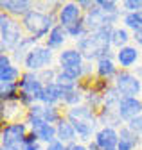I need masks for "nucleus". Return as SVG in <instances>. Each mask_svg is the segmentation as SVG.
<instances>
[{"label": "nucleus", "mask_w": 142, "mask_h": 150, "mask_svg": "<svg viewBox=\"0 0 142 150\" xmlns=\"http://www.w3.org/2000/svg\"><path fill=\"white\" fill-rule=\"evenodd\" d=\"M18 102L29 109L31 105L34 104H40V98H42V93L45 89V84L40 81L38 77V73H34V71H25L22 73V79L18 82Z\"/></svg>", "instance_id": "obj_5"}, {"label": "nucleus", "mask_w": 142, "mask_h": 150, "mask_svg": "<svg viewBox=\"0 0 142 150\" xmlns=\"http://www.w3.org/2000/svg\"><path fill=\"white\" fill-rule=\"evenodd\" d=\"M95 4L99 9H103L106 14H122L124 11L119 7V4L115 0H95Z\"/></svg>", "instance_id": "obj_28"}, {"label": "nucleus", "mask_w": 142, "mask_h": 150, "mask_svg": "<svg viewBox=\"0 0 142 150\" xmlns=\"http://www.w3.org/2000/svg\"><path fill=\"white\" fill-rule=\"evenodd\" d=\"M18 84H7V86H0V100L2 102H16L18 100Z\"/></svg>", "instance_id": "obj_26"}, {"label": "nucleus", "mask_w": 142, "mask_h": 150, "mask_svg": "<svg viewBox=\"0 0 142 150\" xmlns=\"http://www.w3.org/2000/svg\"><path fill=\"white\" fill-rule=\"evenodd\" d=\"M67 150H88V146H86V143L76 141V143H70V145H67Z\"/></svg>", "instance_id": "obj_35"}, {"label": "nucleus", "mask_w": 142, "mask_h": 150, "mask_svg": "<svg viewBox=\"0 0 142 150\" xmlns=\"http://www.w3.org/2000/svg\"><path fill=\"white\" fill-rule=\"evenodd\" d=\"M29 125L25 122L6 123L0 130V143L4 148H20L24 139L29 136Z\"/></svg>", "instance_id": "obj_8"}, {"label": "nucleus", "mask_w": 142, "mask_h": 150, "mask_svg": "<svg viewBox=\"0 0 142 150\" xmlns=\"http://www.w3.org/2000/svg\"><path fill=\"white\" fill-rule=\"evenodd\" d=\"M52 63H54V52L50 48H47L43 43L42 45H36L29 54L27 57L24 59V70L25 71H34L38 73L42 70H47V68H52Z\"/></svg>", "instance_id": "obj_6"}, {"label": "nucleus", "mask_w": 142, "mask_h": 150, "mask_svg": "<svg viewBox=\"0 0 142 150\" xmlns=\"http://www.w3.org/2000/svg\"><path fill=\"white\" fill-rule=\"evenodd\" d=\"M133 45H137L138 48H142V30L133 32Z\"/></svg>", "instance_id": "obj_36"}, {"label": "nucleus", "mask_w": 142, "mask_h": 150, "mask_svg": "<svg viewBox=\"0 0 142 150\" xmlns=\"http://www.w3.org/2000/svg\"><path fill=\"white\" fill-rule=\"evenodd\" d=\"M113 88L120 97H140L142 95V79L131 70H119L113 79Z\"/></svg>", "instance_id": "obj_7"}, {"label": "nucleus", "mask_w": 142, "mask_h": 150, "mask_svg": "<svg viewBox=\"0 0 142 150\" xmlns=\"http://www.w3.org/2000/svg\"><path fill=\"white\" fill-rule=\"evenodd\" d=\"M65 118L74 125L76 132H77V138L81 143H90L97 130L101 129V123H99V118H97V112L86 104H81L77 107H70L65 111Z\"/></svg>", "instance_id": "obj_2"}, {"label": "nucleus", "mask_w": 142, "mask_h": 150, "mask_svg": "<svg viewBox=\"0 0 142 150\" xmlns=\"http://www.w3.org/2000/svg\"><path fill=\"white\" fill-rule=\"evenodd\" d=\"M24 122L29 125L31 134H34L43 145H49L56 139V125H50L40 118H29V116H25Z\"/></svg>", "instance_id": "obj_9"}, {"label": "nucleus", "mask_w": 142, "mask_h": 150, "mask_svg": "<svg viewBox=\"0 0 142 150\" xmlns=\"http://www.w3.org/2000/svg\"><path fill=\"white\" fill-rule=\"evenodd\" d=\"M25 38V30L20 20L9 16L7 13H0V52L11 54L20 41Z\"/></svg>", "instance_id": "obj_4"}, {"label": "nucleus", "mask_w": 142, "mask_h": 150, "mask_svg": "<svg viewBox=\"0 0 142 150\" xmlns=\"http://www.w3.org/2000/svg\"><path fill=\"white\" fill-rule=\"evenodd\" d=\"M67 32H68V38H70V40H74V41L77 43L79 40H83V38L88 34V29H86L85 22H83V20H79L77 23L70 25V27L67 29Z\"/></svg>", "instance_id": "obj_27"}, {"label": "nucleus", "mask_w": 142, "mask_h": 150, "mask_svg": "<svg viewBox=\"0 0 142 150\" xmlns=\"http://www.w3.org/2000/svg\"><path fill=\"white\" fill-rule=\"evenodd\" d=\"M120 25L126 27L131 34L142 30V11H138V13H124Z\"/></svg>", "instance_id": "obj_25"}, {"label": "nucleus", "mask_w": 142, "mask_h": 150, "mask_svg": "<svg viewBox=\"0 0 142 150\" xmlns=\"http://www.w3.org/2000/svg\"><path fill=\"white\" fill-rule=\"evenodd\" d=\"M65 93H67V89L61 88V86L56 84V82L47 84L45 89H43V93H42L40 104H43V105H61Z\"/></svg>", "instance_id": "obj_19"}, {"label": "nucleus", "mask_w": 142, "mask_h": 150, "mask_svg": "<svg viewBox=\"0 0 142 150\" xmlns=\"http://www.w3.org/2000/svg\"><path fill=\"white\" fill-rule=\"evenodd\" d=\"M140 136H137L135 132H131V130L124 125L119 129V146L117 150H137L138 145H140Z\"/></svg>", "instance_id": "obj_21"}, {"label": "nucleus", "mask_w": 142, "mask_h": 150, "mask_svg": "<svg viewBox=\"0 0 142 150\" xmlns=\"http://www.w3.org/2000/svg\"><path fill=\"white\" fill-rule=\"evenodd\" d=\"M24 70H20L18 64H11L6 68H0V86H7V84H18L22 79Z\"/></svg>", "instance_id": "obj_23"}, {"label": "nucleus", "mask_w": 142, "mask_h": 150, "mask_svg": "<svg viewBox=\"0 0 142 150\" xmlns=\"http://www.w3.org/2000/svg\"><path fill=\"white\" fill-rule=\"evenodd\" d=\"M20 23H22L27 36L34 38L36 41H45L49 32L58 25V14L34 7L29 14H25L22 18Z\"/></svg>", "instance_id": "obj_3"}, {"label": "nucleus", "mask_w": 142, "mask_h": 150, "mask_svg": "<svg viewBox=\"0 0 142 150\" xmlns=\"http://www.w3.org/2000/svg\"><path fill=\"white\" fill-rule=\"evenodd\" d=\"M45 150H67V145H65V143H61L60 139H54L52 143L45 145Z\"/></svg>", "instance_id": "obj_34"}, {"label": "nucleus", "mask_w": 142, "mask_h": 150, "mask_svg": "<svg viewBox=\"0 0 142 150\" xmlns=\"http://www.w3.org/2000/svg\"><path fill=\"white\" fill-rule=\"evenodd\" d=\"M86 146H88V150H101V148L97 146V143H95L94 139H92L90 143H86Z\"/></svg>", "instance_id": "obj_37"}, {"label": "nucleus", "mask_w": 142, "mask_h": 150, "mask_svg": "<svg viewBox=\"0 0 142 150\" xmlns=\"http://www.w3.org/2000/svg\"><path fill=\"white\" fill-rule=\"evenodd\" d=\"M83 11L79 7L77 2H63V6L58 11V23L63 25L65 29H68L70 25L77 23L79 20H83Z\"/></svg>", "instance_id": "obj_12"}, {"label": "nucleus", "mask_w": 142, "mask_h": 150, "mask_svg": "<svg viewBox=\"0 0 142 150\" xmlns=\"http://www.w3.org/2000/svg\"><path fill=\"white\" fill-rule=\"evenodd\" d=\"M120 7L124 13H138L142 11V0H122Z\"/></svg>", "instance_id": "obj_31"}, {"label": "nucleus", "mask_w": 142, "mask_h": 150, "mask_svg": "<svg viewBox=\"0 0 142 150\" xmlns=\"http://www.w3.org/2000/svg\"><path fill=\"white\" fill-rule=\"evenodd\" d=\"M20 150H45V145H43L36 136H34V134H31V132H29V136L24 139V143H22Z\"/></svg>", "instance_id": "obj_29"}, {"label": "nucleus", "mask_w": 142, "mask_h": 150, "mask_svg": "<svg viewBox=\"0 0 142 150\" xmlns=\"http://www.w3.org/2000/svg\"><path fill=\"white\" fill-rule=\"evenodd\" d=\"M101 150H117L119 146V129L113 127H101L94 138Z\"/></svg>", "instance_id": "obj_15"}, {"label": "nucleus", "mask_w": 142, "mask_h": 150, "mask_svg": "<svg viewBox=\"0 0 142 150\" xmlns=\"http://www.w3.org/2000/svg\"><path fill=\"white\" fill-rule=\"evenodd\" d=\"M113 27H103L95 32H88L83 40L76 43V48L83 54L86 63H97L103 57H113L115 50L112 47Z\"/></svg>", "instance_id": "obj_1"}, {"label": "nucleus", "mask_w": 142, "mask_h": 150, "mask_svg": "<svg viewBox=\"0 0 142 150\" xmlns=\"http://www.w3.org/2000/svg\"><path fill=\"white\" fill-rule=\"evenodd\" d=\"M77 4H79L83 13H88V11L95 9V0H77Z\"/></svg>", "instance_id": "obj_33"}, {"label": "nucleus", "mask_w": 142, "mask_h": 150, "mask_svg": "<svg viewBox=\"0 0 142 150\" xmlns=\"http://www.w3.org/2000/svg\"><path fill=\"white\" fill-rule=\"evenodd\" d=\"M0 150H20V148H4V146H2Z\"/></svg>", "instance_id": "obj_38"}, {"label": "nucleus", "mask_w": 142, "mask_h": 150, "mask_svg": "<svg viewBox=\"0 0 142 150\" xmlns=\"http://www.w3.org/2000/svg\"><path fill=\"white\" fill-rule=\"evenodd\" d=\"M131 41H133V34L126 27H122V25L113 27V32H112V47H113V50L128 47V45H131Z\"/></svg>", "instance_id": "obj_22"}, {"label": "nucleus", "mask_w": 142, "mask_h": 150, "mask_svg": "<svg viewBox=\"0 0 142 150\" xmlns=\"http://www.w3.org/2000/svg\"><path fill=\"white\" fill-rule=\"evenodd\" d=\"M27 115V109L16 100V102H2V111H0V116L6 123H14V122H24Z\"/></svg>", "instance_id": "obj_16"}, {"label": "nucleus", "mask_w": 142, "mask_h": 150, "mask_svg": "<svg viewBox=\"0 0 142 150\" xmlns=\"http://www.w3.org/2000/svg\"><path fill=\"white\" fill-rule=\"evenodd\" d=\"M70 40L68 38V32H67V29L63 27V25H56L54 29H52L50 32H49V36L45 38V41H43V45L47 47V48H50L52 52H56V50H63L65 48V43Z\"/></svg>", "instance_id": "obj_18"}, {"label": "nucleus", "mask_w": 142, "mask_h": 150, "mask_svg": "<svg viewBox=\"0 0 142 150\" xmlns=\"http://www.w3.org/2000/svg\"><path fill=\"white\" fill-rule=\"evenodd\" d=\"M56 75H58V68H47V70L38 71V77H40V81H42L45 86L56 82Z\"/></svg>", "instance_id": "obj_30"}, {"label": "nucleus", "mask_w": 142, "mask_h": 150, "mask_svg": "<svg viewBox=\"0 0 142 150\" xmlns=\"http://www.w3.org/2000/svg\"><path fill=\"white\" fill-rule=\"evenodd\" d=\"M81 104H85V89H83L81 84H79L77 88L68 89V91L65 93L61 105H63L65 111H67V109H70V107H77V105H81Z\"/></svg>", "instance_id": "obj_24"}, {"label": "nucleus", "mask_w": 142, "mask_h": 150, "mask_svg": "<svg viewBox=\"0 0 142 150\" xmlns=\"http://www.w3.org/2000/svg\"><path fill=\"white\" fill-rule=\"evenodd\" d=\"M56 139H60V141H61V143H65V145H70V143L79 141L74 125L70 123L65 116L56 123Z\"/></svg>", "instance_id": "obj_20"}, {"label": "nucleus", "mask_w": 142, "mask_h": 150, "mask_svg": "<svg viewBox=\"0 0 142 150\" xmlns=\"http://www.w3.org/2000/svg\"><path fill=\"white\" fill-rule=\"evenodd\" d=\"M126 127L131 130V132H135L137 136L142 138V115L137 116V118H133V120H130V122L126 123Z\"/></svg>", "instance_id": "obj_32"}, {"label": "nucleus", "mask_w": 142, "mask_h": 150, "mask_svg": "<svg viewBox=\"0 0 142 150\" xmlns=\"http://www.w3.org/2000/svg\"><path fill=\"white\" fill-rule=\"evenodd\" d=\"M117 112L124 123L142 115V98L140 97H120Z\"/></svg>", "instance_id": "obj_10"}, {"label": "nucleus", "mask_w": 142, "mask_h": 150, "mask_svg": "<svg viewBox=\"0 0 142 150\" xmlns=\"http://www.w3.org/2000/svg\"><path fill=\"white\" fill-rule=\"evenodd\" d=\"M140 59V48L137 45H128V47H122L119 50H115V61L119 64L120 70H131L137 66Z\"/></svg>", "instance_id": "obj_13"}, {"label": "nucleus", "mask_w": 142, "mask_h": 150, "mask_svg": "<svg viewBox=\"0 0 142 150\" xmlns=\"http://www.w3.org/2000/svg\"><path fill=\"white\" fill-rule=\"evenodd\" d=\"M94 64H95V77L108 81V82H113V79L117 77V73L120 70L117 61H115V55L113 57H103Z\"/></svg>", "instance_id": "obj_17"}, {"label": "nucleus", "mask_w": 142, "mask_h": 150, "mask_svg": "<svg viewBox=\"0 0 142 150\" xmlns=\"http://www.w3.org/2000/svg\"><path fill=\"white\" fill-rule=\"evenodd\" d=\"M56 61H58V68L60 70H74V68H81L85 66V57L83 54L76 48V47H67L61 52H58L56 55Z\"/></svg>", "instance_id": "obj_11"}, {"label": "nucleus", "mask_w": 142, "mask_h": 150, "mask_svg": "<svg viewBox=\"0 0 142 150\" xmlns=\"http://www.w3.org/2000/svg\"><path fill=\"white\" fill-rule=\"evenodd\" d=\"M0 7L9 16L16 18V20H22L25 14H29L34 9V2H31V0H2Z\"/></svg>", "instance_id": "obj_14"}]
</instances>
